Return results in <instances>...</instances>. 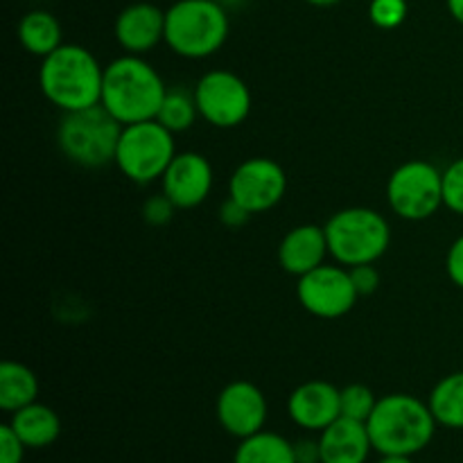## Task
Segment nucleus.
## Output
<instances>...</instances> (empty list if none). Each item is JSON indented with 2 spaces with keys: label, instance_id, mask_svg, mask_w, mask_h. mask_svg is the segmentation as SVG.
<instances>
[{
  "label": "nucleus",
  "instance_id": "23",
  "mask_svg": "<svg viewBox=\"0 0 463 463\" xmlns=\"http://www.w3.org/2000/svg\"><path fill=\"white\" fill-rule=\"evenodd\" d=\"M197 118L202 116H199L194 90L167 89L165 99H163L156 116V120L161 122L163 127H167L172 134H179V131H188L190 127L197 122Z\"/></svg>",
  "mask_w": 463,
  "mask_h": 463
},
{
  "label": "nucleus",
  "instance_id": "7",
  "mask_svg": "<svg viewBox=\"0 0 463 463\" xmlns=\"http://www.w3.org/2000/svg\"><path fill=\"white\" fill-rule=\"evenodd\" d=\"M176 154L175 134L158 120H145L122 127L113 163L129 181L149 185L163 179Z\"/></svg>",
  "mask_w": 463,
  "mask_h": 463
},
{
  "label": "nucleus",
  "instance_id": "28",
  "mask_svg": "<svg viewBox=\"0 0 463 463\" xmlns=\"http://www.w3.org/2000/svg\"><path fill=\"white\" fill-rule=\"evenodd\" d=\"M27 446L18 439L12 425L5 423L0 428V463H23L25 459Z\"/></svg>",
  "mask_w": 463,
  "mask_h": 463
},
{
  "label": "nucleus",
  "instance_id": "33",
  "mask_svg": "<svg viewBox=\"0 0 463 463\" xmlns=\"http://www.w3.org/2000/svg\"><path fill=\"white\" fill-rule=\"evenodd\" d=\"M448 5V12H450V16L455 18L459 25H463V0H446Z\"/></svg>",
  "mask_w": 463,
  "mask_h": 463
},
{
  "label": "nucleus",
  "instance_id": "1",
  "mask_svg": "<svg viewBox=\"0 0 463 463\" xmlns=\"http://www.w3.org/2000/svg\"><path fill=\"white\" fill-rule=\"evenodd\" d=\"M104 66L84 45L63 43L41 59L39 86L43 98L61 113L102 102Z\"/></svg>",
  "mask_w": 463,
  "mask_h": 463
},
{
  "label": "nucleus",
  "instance_id": "35",
  "mask_svg": "<svg viewBox=\"0 0 463 463\" xmlns=\"http://www.w3.org/2000/svg\"><path fill=\"white\" fill-rule=\"evenodd\" d=\"M306 3L315 5V7H330V5H337L339 0H306Z\"/></svg>",
  "mask_w": 463,
  "mask_h": 463
},
{
  "label": "nucleus",
  "instance_id": "22",
  "mask_svg": "<svg viewBox=\"0 0 463 463\" xmlns=\"http://www.w3.org/2000/svg\"><path fill=\"white\" fill-rule=\"evenodd\" d=\"M233 463H297L294 443L279 432L251 434L235 448Z\"/></svg>",
  "mask_w": 463,
  "mask_h": 463
},
{
  "label": "nucleus",
  "instance_id": "24",
  "mask_svg": "<svg viewBox=\"0 0 463 463\" xmlns=\"http://www.w3.org/2000/svg\"><path fill=\"white\" fill-rule=\"evenodd\" d=\"M339 402H342V416L351 420H360L366 423L373 414L375 405H378V398H375L373 389L366 387V384H348L339 392Z\"/></svg>",
  "mask_w": 463,
  "mask_h": 463
},
{
  "label": "nucleus",
  "instance_id": "31",
  "mask_svg": "<svg viewBox=\"0 0 463 463\" xmlns=\"http://www.w3.org/2000/svg\"><path fill=\"white\" fill-rule=\"evenodd\" d=\"M446 271L452 283L463 289V233L450 244L446 256Z\"/></svg>",
  "mask_w": 463,
  "mask_h": 463
},
{
  "label": "nucleus",
  "instance_id": "19",
  "mask_svg": "<svg viewBox=\"0 0 463 463\" xmlns=\"http://www.w3.org/2000/svg\"><path fill=\"white\" fill-rule=\"evenodd\" d=\"M16 34L23 50L39 59L48 57L59 45H63L61 23L57 21L54 14L45 12V9H32V12H27L18 21Z\"/></svg>",
  "mask_w": 463,
  "mask_h": 463
},
{
  "label": "nucleus",
  "instance_id": "32",
  "mask_svg": "<svg viewBox=\"0 0 463 463\" xmlns=\"http://www.w3.org/2000/svg\"><path fill=\"white\" fill-rule=\"evenodd\" d=\"M294 455H297V463L321 461L319 439H303V441H297L294 443Z\"/></svg>",
  "mask_w": 463,
  "mask_h": 463
},
{
  "label": "nucleus",
  "instance_id": "14",
  "mask_svg": "<svg viewBox=\"0 0 463 463\" xmlns=\"http://www.w3.org/2000/svg\"><path fill=\"white\" fill-rule=\"evenodd\" d=\"M339 392L342 389L326 380H307L298 384L288 398V414L292 423L307 432H324L342 416Z\"/></svg>",
  "mask_w": 463,
  "mask_h": 463
},
{
  "label": "nucleus",
  "instance_id": "30",
  "mask_svg": "<svg viewBox=\"0 0 463 463\" xmlns=\"http://www.w3.org/2000/svg\"><path fill=\"white\" fill-rule=\"evenodd\" d=\"M251 217L253 215L242 206V203H238L235 199H231V197L226 199L220 208V222L224 226H229V229H240V226L247 224Z\"/></svg>",
  "mask_w": 463,
  "mask_h": 463
},
{
  "label": "nucleus",
  "instance_id": "6",
  "mask_svg": "<svg viewBox=\"0 0 463 463\" xmlns=\"http://www.w3.org/2000/svg\"><path fill=\"white\" fill-rule=\"evenodd\" d=\"M122 125L102 107L63 113L57 125V145L63 156L80 167L98 170L116 161Z\"/></svg>",
  "mask_w": 463,
  "mask_h": 463
},
{
  "label": "nucleus",
  "instance_id": "34",
  "mask_svg": "<svg viewBox=\"0 0 463 463\" xmlns=\"http://www.w3.org/2000/svg\"><path fill=\"white\" fill-rule=\"evenodd\" d=\"M378 463H414V459L405 455H380Z\"/></svg>",
  "mask_w": 463,
  "mask_h": 463
},
{
  "label": "nucleus",
  "instance_id": "25",
  "mask_svg": "<svg viewBox=\"0 0 463 463\" xmlns=\"http://www.w3.org/2000/svg\"><path fill=\"white\" fill-rule=\"evenodd\" d=\"M407 0H371L369 5V18L375 27L380 30H396L405 23Z\"/></svg>",
  "mask_w": 463,
  "mask_h": 463
},
{
  "label": "nucleus",
  "instance_id": "29",
  "mask_svg": "<svg viewBox=\"0 0 463 463\" xmlns=\"http://www.w3.org/2000/svg\"><path fill=\"white\" fill-rule=\"evenodd\" d=\"M351 276L360 297H371L380 288V271L375 265L351 267Z\"/></svg>",
  "mask_w": 463,
  "mask_h": 463
},
{
  "label": "nucleus",
  "instance_id": "26",
  "mask_svg": "<svg viewBox=\"0 0 463 463\" xmlns=\"http://www.w3.org/2000/svg\"><path fill=\"white\" fill-rule=\"evenodd\" d=\"M443 206L463 217V156L443 170Z\"/></svg>",
  "mask_w": 463,
  "mask_h": 463
},
{
  "label": "nucleus",
  "instance_id": "9",
  "mask_svg": "<svg viewBox=\"0 0 463 463\" xmlns=\"http://www.w3.org/2000/svg\"><path fill=\"white\" fill-rule=\"evenodd\" d=\"M199 116L217 129H233L242 125L253 109L251 89L240 75L231 71L206 72L194 86Z\"/></svg>",
  "mask_w": 463,
  "mask_h": 463
},
{
  "label": "nucleus",
  "instance_id": "16",
  "mask_svg": "<svg viewBox=\"0 0 463 463\" xmlns=\"http://www.w3.org/2000/svg\"><path fill=\"white\" fill-rule=\"evenodd\" d=\"M328 256V240H326L324 226L319 224L294 226L279 244V265L283 267L285 274H292L297 279L326 265Z\"/></svg>",
  "mask_w": 463,
  "mask_h": 463
},
{
  "label": "nucleus",
  "instance_id": "18",
  "mask_svg": "<svg viewBox=\"0 0 463 463\" xmlns=\"http://www.w3.org/2000/svg\"><path fill=\"white\" fill-rule=\"evenodd\" d=\"M9 416H12L9 425L25 443L27 450H43V448L52 446L61 434V419L57 411L39 401Z\"/></svg>",
  "mask_w": 463,
  "mask_h": 463
},
{
  "label": "nucleus",
  "instance_id": "11",
  "mask_svg": "<svg viewBox=\"0 0 463 463\" xmlns=\"http://www.w3.org/2000/svg\"><path fill=\"white\" fill-rule=\"evenodd\" d=\"M288 193V175L274 158L253 156L240 163L229 179V197L251 215L271 211Z\"/></svg>",
  "mask_w": 463,
  "mask_h": 463
},
{
  "label": "nucleus",
  "instance_id": "20",
  "mask_svg": "<svg viewBox=\"0 0 463 463\" xmlns=\"http://www.w3.org/2000/svg\"><path fill=\"white\" fill-rule=\"evenodd\" d=\"M39 401V378L30 366L7 360L0 364V410L5 414Z\"/></svg>",
  "mask_w": 463,
  "mask_h": 463
},
{
  "label": "nucleus",
  "instance_id": "8",
  "mask_svg": "<svg viewBox=\"0 0 463 463\" xmlns=\"http://www.w3.org/2000/svg\"><path fill=\"white\" fill-rule=\"evenodd\" d=\"M387 202L401 220H430L443 206V170L423 158L402 163L387 181Z\"/></svg>",
  "mask_w": 463,
  "mask_h": 463
},
{
  "label": "nucleus",
  "instance_id": "17",
  "mask_svg": "<svg viewBox=\"0 0 463 463\" xmlns=\"http://www.w3.org/2000/svg\"><path fill=\"white\" fill-rule=\"evenodd\" d=\"M321 463H366L373 450L366 423L339 416L319 432Z\"/></svg>",
  "mask_w": 463,
  "mask_h": 463
},
{
  "label": "nucleus",
  "instance_id": "5",
  "mask_svg": "<svg viewBox=\"0 0 463 463\" xmlns=\"http://www.w3.org/2000/svg\"><path fill=\"white\" fill-rule=\"evenodd\" d=\"M328 251L337 265H375L392 244L387 217L366 206H351L333 213L324 224Z\"/></svg>",
  "mask_w": 463,
  "mask_h": 463
},
{
  "label": "nucleus",
  "instance_id": "27",
  "mask_svg": "<svg viewBox=\"0 0 463 463\" xmlns=\"http://www.w3.org/2000/svg\"><path fill=\"white\" fill-rule=\"evenodd\" d=\"M176 211H179V208L175 206V202L161 190L158 194H152V197L145 199L143 220L147 222L149 226H165L170 224V220L175 217Z\"/></svg>",
  "mask_w": 463,
  "mask_h": 463
},
{
  "label": "nucleus",
  "instance_id": "12",
  "mask_svg": "<svg viewBox=\"0 0 463 463\" xmlns=\"http://www.w3.org/2000/svg\"><path fill=\"white\" fill-rule=\"evenodd\" d=\"M267 398L260 387L249 380H235L220 392L215 402L217 423L222 425L229 437L242 439L251 437L265 430L267 423Z\"/></svg>",
  "mask_w": 463,
  "mask_h": 463
},
{
  "label": "nucleus",
  "instance_id": "4",
  "mask_svg": "<svg viewBox=\"0 0 463 463\" xmlns=\"http://www.w3.org/2000/svg\"><path fill=\"white\" fill-rule=\"evenodd\" d=\"M229 30V12L220 0H176L165 9V45L184 59L217 54Z\"/></svg>",
  "mask_w": 463,
  "mask_h": 463
},
{
  "label": "nucleus",
  "instance_id": "3",
  "mask_svg": "<svg viewBox=\"0 0 463 463\" xmlns=\"http://www.w3.org/2000/svg\"><path fill=\"white\" fill-rule=\"evenodd\" d=\"M437 428L428 401H419L411 393H387L378 398L373 414L366 420L378 455H419L432 443Z\"/></svg>",
  "mask_w": 463,
  "mask_h": 463
},
{
  "label": "nucleus",
  "instance_id": "21",
  "mask_svg": "<svg viewBox=\"0 0 463 463\" xmlns=\"http://www.w3.org/2000/svg\"><path fill=\"white\" fill-rule=\"evenodd\" d=\"M428 405L441 428L463 430V371L439 380L430 392Z\"/></svg>",
  "mask_w": 463,
  "mask_h": 463
},
{
  "label": "nucleus",
  "instance_id": "36",
  "mask_svg": "<svg viewBox=\"0 0 463 463\" xmlns=\"http://www.w3.org/2000/svg\"><path fill=\"white\" fill-rule=\"evenodd\" d=\"M306 463H321V461H306Z\"/></svg>",
  "mask_w": 463,
  "mask_h": 463
},
{
  "label": "nucleus",
  "instance_id": "15",
  "mask_svg": "<svg viewBox=\"0 0 463 463\" xmlns=\"http://www.w3.org/2000/svg\"><path fill=\"white\" fill-rule=\"evenodd\" d=\"M116 41L127 54H147L165 41V12L154 3L127 5L116 18Z\"/></svg>",
  "mask_w": 463,
  "mask_h": 463
},
{
  "label": "nucleus",
  "instance_id": "2",
  "mask_svg": "<svg viewBox=\"0 0 463 463\" xmlns=\"http://www.w3.org/2000/svg\"><path fill=\"white\" fill-rule=\"evenodd\" d=\"M167 86L163 75L140 54H122L104 66L102 107L125 125L156 120L165 99Z\"/></svg>",
  "mask_w": 463,
  "mask_h": 463
},
{
  "label": "nucleus",
  "instance_id": "13",
  "mask_svg": "<svg viewBox=\"0 0 463 463\" xmlns=\"http://www.w3.org/2000/svg\"><path fill=\"white\" fill-rule=\"evenodd\" d=\"M213 165L203 154L179 152L172 158L170 167L163 175V193L175 202L179 211L202 206L213 190Z\"/></svg>",
  "mask_w": 463,
  "mask_h": 463
},
{
  "label": "nucleus",
  "instance_id": "10",
  "mask_svg": "<svg viewBox=\"0 0 463 463\" xmlns=\"http://www.w3.org/2000/svg\"><path fill=\"white\" fill-rule=\"evenodd\" d=\"M297 297L303 310L319 319H342L355 307L357 294L351 269L344 265H321L297 283Z\"/></svg>",
  "mask_w": 463,
  "mask_h": 463
}]
</instances>
